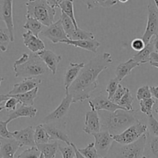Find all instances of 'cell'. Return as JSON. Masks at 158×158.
I'll return each instance as SVG.
<instances>
[{
  "instance_id": "obj_1",
  "label": "cell",
  "mask_w": 158,
  "mask_h": 158,
  "mask_svg": "<svg viewBox=\"0 0 158 158\" xmlns=\"http://www.w3.org/2000/svg\"><path fill=\"white\" fill-rule=\"evenodd\" d=\"M112 62V55L105 52L85 64L77 78L66 90V93L72 97V103L83 102L91 98L92 92L98 88V75L107 69Z\"/></svg>"
},
{
  "instance_id": "obj_2",
  "label": "cell",
  "mask_w": 158,
  "mask_h": 158,
  "mask_svg": "<svg viewBox=\"0 0 158 158\" xmlns=\"http://www.w3.org/2000/svg\"><path fill=\"white\" fill-rule=\"evenodd\" d=\"M137 110L117 109L114 112L98 111L101 123V131H108L111 135L118 134L133 124L137 123Z\"/></svg>"
},
{
  "instance_id": "obj_3",
  "label": "cell",
  "mask_w": 158,
  "mask_h": 158,
  "mask_svg": "<svg viewBox=\"0 0 158 158\" xmlns=\"http://www.w3.org/2000/svg\"><path fill=\"white\" fill-rule=\"evenodd\" d=\"M13 69L16 77H36L46 73L48 67L36 53L22 54L15 60Z\"/></svg>"
},
{
  "instance_id": "obj_4",
  "label": "cell",
  "mask_w": 158,
  "mask_h": 158,
  "mask_svg": "<svg viewBox=\"0 0 158 158\" xmlns=\"http://www.w3.org/2000/svg\"><path fill=\"white\" fill-rule=\"evenodd\" d=\"M147 141V133L135 142L121 144L113 141L106 155V158H142Z\"/></svg>"
},
{
  "instance_id": "obj_5",
  "label": "cell",
  "mask_w": 158,
  "mask_h": 158,
  "mask_svg": "<svg viewBox=\"0 0 158 158\" xmlns=\"http://www.w3.org/2000/svg\"><path fill=\"white\" fill-rule=\"evenodd\" d=\"M26 17H32L42 23L45 27L54 23L56 8L51 6L47 0H28L26 3Z\"/></svg>"
},
{
  "instance_id": "obj_6",
  "label": "cell",
  "mask_w": 158,
  "mask_h": 158,
  "mask_svg": "<svg viewBox=\"0 0 158 158\" xmlns=\"http://www.w3.org/2000/svg\"><path fill=\"white\" fill-rule=\"evenodd\" d=\"M147 132V126L138 121L126 129L122 133L112 135L113 140L121 144H130L137 140Z\"/></svg>"
},
{
  "instance_id": "obj_7",
  "label": "cell",
  "mask_w": 158,
  "mask_h": 158,
  "mask_svg": "<svg viewBox=\"0 0 158 158\" xmlns=\"http://www.w3.org/2000/svg\"><path fill=\"white\" fill-rule=\"evenodd\" d=\"M147 22L146 30L142 39L145 44H148L152 40L153 36H156L158 33V10L155 5L149 3L147 6Z\"/></svg>"
},
{
  "instance_id": "obj_8",
  "label": "cell",
  "mask_w": 158,
  "mask_h": 158,
  "mask_svg": "<svg viewBox=\"0 0 158 158\" xmlns=\"http://www.w3.org/2000/svg\"><path fill=\"white\" fill-rule=\"evenodd\" d=\"M13 0H0V19L5 23L11 42L14 41V23L13 14Z\"/></svg>"
},
{
  "instance_id": "obj_9",
  "label": "cell",
  "mask_w": 158,
  "mask_h": 158,
  "mask_svg": "<svg viewBox=\"0 0 158 158\" xmlns=\"http://www.w3.org/2000/svg\"><path fill=\"white\" fill-rule=\"evenodd\" d=\"M47 132L51 137V140H59L70 145L71 142L66 133V123H60V121L43 123Z\"/></svg>"
},
{
  "instance_id": "obj_10",
  "label": "cell",
  "mask_w": 158,
  "mask_h": 158,
  "mask_svg": "<svg viewBox=\"0 0 158 158\" xmlns=\"http://www.w3.org/2000/svg\"><path fill=\"white\" fill-rule=\"evenodd\" d=\"M40 34H41L44 37L50 40L54 44L60 43L63 40L68 39L63 28L60 19L48 27H44Z\"/></svg>"
},
{
  "instance_id": "obj_11",
  "label": "cell",
  "mask_w": 158,
  "mask_h": 158,
  "mask_svg": "<svg viewBox=\"0 0 158 158\" xmlns=\"http://www.w3.org/2000/svg\"><path fill=\"white\" fill-rule=\"evenodd\" d=\"M71 104H72V97L70 94L66 93V96L63 98L60 104L52 112L44 118L43 123L60 121V119H62L67 115Z\"/></svg>"
},
{
  "instance_id": "obj_12",
  "label": "cell",
  "mask_w": 158,
  "mask_h": 158,
  "mask_svg": "<svg viewBox=\"0 0 158 158\" xmlns=\"http://www.w3.org/2000/svg\"><path fill=\"white\" fill-rule=\"evenodd\" d=\"M89 104L90 106L91 109H95L96 111L106 110L109 111V112H114V111H116L117 109L126 110L124 108L121 107L116 103H114L113 102L111 101L108 98V95L106 96L102 93L98 94L97 96L91 98L89 101Z\"/></svg>"
},
{
  "instance_id": "obj_13",
  "label": "cell",
  "mask_w": 158,
  "mask_h": 158,
  "mask_svg": "<svg viewBox=\"0 0 158 158\" xmlns=\"http://www.w3.org/2000/svg\"><path fill=\"white\" fill-rule=\"evenodd\" d=\"M92 136L95 138V147L100 156H106L109 148L113 142L112 135L108 131H100L92 133Z\"/></svg>"
},
{
  "instance_id": "obj_14",
  "label": "cell",
  "mask_w": 158,
  "mask_h": 158,
  "mask_svg": "<svg viewBox=\"0 0 158 158\" xmlns=\"http://www.w3.org/2000/svg\"><path fill=\"white\" fill-rule=\"evenodd\" d=\"M83 131L89 135L101 131V123H100L99 115H98V112L95 109H91L90 111L86 112Z\"/></svg>"
},
{
  "instance_id": "obj_15",
  "label": "cell",
  "mask_w": 158,
  "mask_h": 158,
  "mask_svg": "<svg viewBox=\"0 0 158 158\" xmlns=\"http://www.w3.org/2000/svg\"><path fill=\"white\" fill-rule=\"evenodd\" d=\"M13 137L19 143L21 147H35L34 130L32 126H29L23 130L12 132Z\"/></svg>"
},
{
  "instance_id": "obj_16",
  "label": "cell",
  "mask_w": 158,
  "mask_h": 158,
  "mask_svg": "<svg viewBox=\"0 0 158 158\" xmlns=\"http://www.w3.org/2000/svg\"><path fill=\"white\" fill-rule=\"evenodd\" d=\"M0 157L14 158L15 154L21 145L14 138H1L0 139Z\"/></svg>"
},
{
  "instance_id": "obj_17",
  "label": "cell",
  "mask_w": 158,
  "mask_h": 158,
  "mask_svg": "<svg viewBox=\"0 0 158 158\" xmlns=\"http://www.w3.org/2000/svg\"><path fill=\"white\" fill-rule=\"evenodd\" d=\"M42 83V80L36 77H26L22 81L16 83L13 85V89L8 93V95H17V94L25 93L32 89L37 87Z\"/></svg>"
},
{
  "instance_id": "obj_18",
  "label": "cell",
  "mask_w": 158,
  "mask_h": 158,
  "mask_svg": "<svg viewBox=\"0 0 158 158\" xmlns=\"http://www.w3.org/2000/svg\"><path fill=\"white\" fill-rule=\"evenodd\" d=\"M44 63L46 64L48 68H49L53 74H55L57 71V65L62 60V57L60 55H57V54L54 53L50 50H43L36 53Z\"/></svg>"
},
{
  "instance_id": "obj_19",
  "label": "cell",
  "mask_w": 158,
  "mask_h": 158,
  "mask_svg": "<svg viewBox=\"0 0 158 158\" xmlns=\"http://www.w3.org/2000/svg\"><path fill=\"white\" fill-rule=\"evenodd\" d=\"M60 43L66 44L68 45L76 47V48H80L81 49L86 50L88 51L96 54L97 50L99 48L101 44L96 40L95 39L93 40H73L66 39L63 40Z\"/></svg>"
},
{
  "instance_id": "obj_20",
  "label": "cell",
  "mask_w": 158,
  "mask_h": 158,
  "mask_svg": "<svg viewBox=\"0 0 158 158\" xmlns=\"http://www.w3.org/2000/svg\"><path fill=\"white\" fill-rule=\"evenodd\" d=\"M23 44L32 53H38L45 49L44 42L39 38V36H35L31 32L28 31L23 34Z\"/></svg>"
},
{
  "instance_id": "obj_21",
  "label": "cell",
  "mask_w": 158,
  "mask_h": 158,
  "mask_svg": "<svg viewBox=\"0 0 158 158\" xmlns=\"http://www.w3.org/2000/svg\"><path fill=\"white\" fill-rule=\"evenodd\" d=\"M85 66L84 63H73L71 62L69 66L68 67L66 70V72L64 74V88L65 91L68 90L71 84L74 81L76 78L78 76L79 73Z\"/></svg>"
},
{
  "instance_id": "obj_22",
  "label": "cell",
  "mask_w": 158,
  "mask_h": 158,
  "mask_svg": "<svg viewBox=\"0 0 158 158\" xmlns=\"http://www.w3.org/2000/svg\"><path fill=\"white\" fill-rule=\"evenodd\" d=\"M37 113V109L33 107V106H27V105H22L19 108L12 111L8 115L9 122L16 119L21 117H28V118H34Z\"/></svg>"
},
{
  "instance_id": "obj_23",
  "label": "cell",
  "mask_w": 158,
  "mask_h": 158,
  "mask_svg": "<svg viewBox=\"0 0 158 158\" xmlns=\"http://www.w3.org/2000/svg\"><path fill=\"white\" fill-rule=\"evenodd\" d=\"M140 65V64L135 61L133 58H130L127 61L124 63H121L118 64V67L115 69V77L118 79V81H123L128 74L131 73L133 69L135 68H137Z\"/></svg>"
},
{
  "instance_id": "obj_24",
  "label": "cell",
  "mask_w": 158,
  "mask_h": 158,
  "mask_svg": "<svg viewBox=\"0 0 158 158\" xmlns=\"http://www.w3.org/2000/svg\"><path fill=\"white\" fill-rule=\"evenodd\" d=\"M143 156L146 158H158V137L147 133Z\"/></svg>"
},
{
  "instance_id": "obj_25",
  "label": "cell",
  "mask_w": 158,
  "mask_h": 158,
  "mask_svg": "<svg viewBox=\"0 0 158 158\" xmlns=\"http://www.w3.org/2000/svg\"><path fill=\"white\" fill-rule=\"evenodd\" d=\"M153 51H154V48H153V40H151L148 44L145 45L143 49L136 53L135 55L133 56L132 58L136 62L140 64L150 63V55H151V54Z\"/></svg>"
},
{
  "instance_id": "obj_26",
  "label": "cell",
  "mask_w": 158,
  "mask_h": 158,
  "mask_svg": "<svg viewBox=\"0 0 158 158\" xmlns=\"http://www.w3.org/2000/svg\"><path fill=\"white\" fill-rule=\"evenodd\" d=\"M40 153L44 155V158H55L56 153L58 150L59 143L56 140L53 143H45L36 145Z\"/></svg>"
},
{
  "instance_id": "obj_27",
  "label": "cell",
  "mask_w": 158,
  "mask_h": 158,
  "mask_svg": "<svg viewBox=\"0 0 158 158\" xmlns=\"http://www.w3.org/2000/svg\"><path fill=\"white\" fill-rule=\"evenodd\" d=\"M38 87L22 94H17V95H9L10 96H13L17 98L19 102L22 105H27V106H33L34 99L38 95Z\"/></svg>"
},
{
  "instance_id": "obj_28",
  "label": "cell",
  "mask_w": 158,
  "mask_h": 158,
  "mask_svg": "<svg viewBox=\"0 0 158 158\" xmlns=\"http://www.w3.org/2000/svg\"><path fill=\"white\" fill-rule=\"evenodd\" d=\"M45 26L37 19L32 17H27L26 23L23 25V29L31 32L35 36H39V34L41 33Z\"/></svg>"
},
{
  "instance_id": "obj_29",
  "label": "cell",
  "mask_w": 158,
  "mask_h": 158,
  "mask_svg": "<svg viewBox=\"0 0 158 158\" xmlns=\"http://www.w3.org/2000/svg\"><path fill=\"white\" fill-rule=\"evenodd\" d=\"M58 7L61 10L62 13H65L67 16L71 18L75 29H78L79 27L77 26V21H76L75 17H74V1H72V0H64L63 2L59 4Z\"/></svg>"
},
{
  "instance_id": "obj_30",
  "label": "cell",
  "mask_w": 158,
  "mask_h": 158,
  "mask_svg": "<svg viewBox=\"0 0 158 158\" xmlns=\"http://www.w3.org/2000/svg\"><path fill=\"white\" fill-rule=\"evenodd\" d=\"M88 10L96 8V7H103L109 8L116 5V0H82Z\"/></svg>"
},
{
  "instance_id": "obj_31",
  "label": "cell",
  "mask_w": 158,
  "mask_h": 158,
  "mask_svg": "<svg viewBox=\"0 0 158 158\" xmlns=\"http://www.w3.org/2000/svg\"><path fill=\"white\" fill-rule=\"evenodd\" d=\"M50 140H51V137L43 124L36 126L34 130V141L36 145L48 143Z\"/></svg>"
},
{
  "instance_id": "obj_32",
  "label": "cell",
  "mask_w": 158,
  "mask_h": 158,
  "mask_svg": "<svg viewBox=\"0 0 158 158\" xmlns=\"http://www.w3.org/2000/svg\"><path fill=\"white\" fill-rule=\"evenodd\" d=\"M68 39L77 40H93L95 35L92 32L83 30L81 29H74V31L68 36Z\"/></svg>"
},
{
  "instance_id": "obj_33",
  "label": "cell",
  "mask_w": 158,
  "mask_h": 158,
  "mask_svg": "<svg viewBox=\"0 0 158 158\" xmlns=\"http://www.w3.org/2000/svg\"><path fill=\"white\" fill-rule=\"evenodd\" d=\"M133 100H134V97L132 95L130 89L127 88L125 94H124L123 96L122 97L120 101L118 102V105L119 106H121V107L124 108L126 110L133 111L134 110V109H133Z\"/></svg>"
},
{
  "instance_id": "obj_34",
  "label": "cell",
  "mask_w": 158,
  "mask_h": 158,
  "mask_svg": "<svg viewBox=\"0 0 158 158\" xmlns=\"http://www.w3.org/2000/svg\"><path fill=\"white\" fill-rule=\"evenodd\" d=\"M78 151L83 155L85 158H100V155L97 152L95 147V143H91L88 144L87 147L82 149H77Z\"/></svg>"
},
{
  "instance_id": "obj_35",
  "label": "cell",
  "mask_w": 158,
  "mask_h": 158,
  "mask_svg": "<svg viewBox=\"0 0 158 158\" xmlns=\"http://www.w3.org/2000/svg\"><path fill=\"white\" fill-rule=\"evenodd\" d=\"M155 101L154 98H150L147 99L140 100L139 101V106H140V112L147 115V116L153 115L152 111H153V107L154 106Z\"/></svg>"
},
{
  "instance_id": "obj_36",
  "label": "cell",
  "mask_w": 158,
  "mask_h": 158,
  "mask_svg": "<svg viewBox=\"0 0 158 158\" xmlns=\"http://www.w3.org/2000/svg\"><path fill=\"white\" fill-rule=\"evenodd\" d=\"M10 43H11V39L8 30L0 29V51L6 52Z\"/></svg>"
},
{
  "instance_id": "obj_37",
  "label": "cell",
  "mask_w": 158,
  "mask_h": 158,
  "mask_svg": "<svg viewBox=\"0 0 158 158\" xmlns=\"http://www.w3.org/2000/svg\"><path fill=\"white\" fill-rule=\"evenodd\" d=\"M60 21H61V23H62V26H63L64 30L65 33H66L67 36H68H68H69V35L74 31V29H75V27H74V23H73L71 18H70L69 16H67L65 13H62V12H61V15H60Z\"/></svg>"
},
{
  "instance_id": "obj_38",
  "label": "cell",
  "mask_w": 158,
  "mask_h": 158,
  "mask_svg": "<svg viewBox=\"0 0 158 158\" xmlns=\"http://www.w3.org/2000/svg\"><path fill=\"white\" fill-rule=\"evenodd\" d=\"M73 143L70 145L62 146L59 144L58 150L60 152L63 158H75V150H74Z\"/></svg>"
},
{
  "instance_id": "obj_39",
  "label": "cell",
  "mask_w": 158,
  "mask_h": 158,
  "mask_svg": "<svg viewBox=\"0 0 158 158\" xmlns=\"http://www.w3.org/2000/svg\"><path fill=\"white\" fill-rule=\"evenodd\" d=\"M147 133L151 136L158 137V121L153 115L148 116V125H147Z\"/></svg>"
},
{
  "instance_id": "obj_40",
  "label": "cell",
  "mask_w": 158,
  "mask_h": 158,
  "mask_svg": "<svg viewBox=\"0 0 158 158\" xmlns=\"http://www.w3.org/2000/svg\"><path fill=\"white\" fill-rule=\"evenodd\" d=\"M40 156V152L35 146L23 150L20 154L16 156V158H39Z\"/></svg>"
},
{
  "instance_id": "obj_41",
  "label": "cell",
  "mask_w": 158,
  "mask_h": 158,
  "mask_svg": "<svg viewBox=\"0 0 158 158\" xmlns=\"http://www.w3.org/2000/svg\"><path fill=\"white\" fill-rule=\"evenodd\" d=\"M119 84H120V81H118L116 77H115V78L113 79H111L110 81L108 82L106 91V92H107L108 98H109V99H111L112 97L113 96V95L115 94L117 89H118V86Z\"/></svg>"
},
{
  "instance_id": "obj_42",
  "label": "cell",
  "mask_w": 158,
  "mask_h": 158,
  "mask_svg": "<svg viewBox=\"0 0 158 158\" xmlns=\"http://www.w3.org/2000/svg\"><path fill=\"white\" fill-rule=\"evenodd\" d=\"M152 98L151 92H150V86L144 85L142 87L139 88L136 92V98L137 100L140 101V100L147 99V98Z\"/></svg>"
},
{
  "instance_id": "obj_43",
  "label": "cell",
  "mask_w": 158,
  "mask_h": 158,
  "mask_svg": "<svg viewBox=\"0 0 158 158\" xmlns=\"http://www.w3.org/2000/svg\"><path fill=\"white\" fill-rule=\"evenodd\" d=\"M10 123L8 120H0V137L1 138H13V133L9 131L8 124Z\"/></svg>"
},
{
  "instance_id": "obj_44",
  "label": "cell",
  "mask_w": 158,
  "mask_h": 158,
  "mask_svg": "<svg viewBox=\"0 0 158 158\" xmlns=\"http://www.w3.org/2000/svg\"><path fill=\"white\" fill-rule=\"evenodd\" d=\"M127 87H124V86H123L122 85H118V89H117V90L115 91V94L113 95V96L112 97V98H111V101L113 102L114 103H116L117 105H118V102L120 101V99L122 98V97L123 96L124 94H125L126 91H127Z\"/></svg>"
},
{
  "instance_id": "obj_45",
  "label": "cell",
  "mask_w": 158,
  "mask_h": 158,
  "mask_svg": "<svg viewBox=\"0 0 158 158\" xmlns=\"http://www.w3.org/2000/svg\"><path fill=\"white\" fill-rule=\"evenodd\" d=\"M20 102H19V101L17 98L13 96H10V98L6 101L4 108L8 111H14L15 109H16V106Z\"/></svg>"
},
{
  "instance_id": "obj_46",
  "label": "cell",
  "mask_w": 158,
  "mask_h": 158,
  "mask_svg": "<svg viewBox=\"0 0 158 158\" xmlns=\"http://www.w3.org/2000/svg\"><path fill=\"white\" fill-rule=\"evenodd\" d=\"M145 43L143 40L142 38H135L131 43V47L135 51H140L141 50H143L145 47Z\"/></svg>"
},
{
  "instance_id": "obj_47",
  "label": "cell",
  "mask_w": 158,
  "mask_h": 158,
  "mask_svg": "<svg viewBox=\"0 0 158 158\" xmlns=\"http://www.w3.org/2000/svg\"><path fill=\"white\" fill-rule=\"evenodd\" d=\"M151 95L155 99L158 100V86H150V87Z\"/></svg>"
},
{
  "instance_id": "obj_48",
  "label": "cell",
  "mask_w": 158,
  "mask_h": 158,
  "mask_svg": "<svg viewBox=\"0 0 158 158\" xmlns=\"http://www.w3.org/2000/svg\"><path fill=\"white\" fill-rule=\"evenodd\" d=\"M153 48H154V52L158 53V33L155 36V39L153 40Z\"/></svg>"
},
{
  "instance_id": "obj_49",
  "label": "cell",
  "mask_w": 158,
  "mask_h": 158,
  "mask_svg": "<svg viewBox=\"0 0 158 158\" xmlns=\"http://www.w3.org/2000/svg\"><path fill=\"white\" fill-rule=\"evenodd\" d=\"M9 98H10V95L8 94H6V95H0V106H2V103L6 102V101Z\"/></svg>"
},
{
  "instance_id": "obj_50",
  "label": "cell",
  "mask_w": 158,
  "mask_h": 158,
  "mask_svg": "<svg viewBox=\"0 0 158 158\" xmlns=\"http://www.w3.org/2000/svg\"><path fill=\"white\" fill-rule=\"evenodd\" d=\"M150 61L158 62V53L154 52V51L152 53L151 55H150Z\"/></svg>"
},
{
  "instance_id": "obj_51",
  "label": "cell",
  "mask_w": 158,
  "mask_h": 158,
  "mask_svg": "<svg viewBox=\"0 0 158 158\" xmlns=\"http://www.w3.org/2000/svg\"><path fill=\"white\" fill-rule=\"evenodd\" d=\"M47 2H48V4H49L51 6L54 7V8L58 7V4H57V0H47Z\"/></svg>"
},
{
  "instance_id": "obj_52",
  "label": "cell",
  "mask_w": 158,
  "mask_h": 158,
  "mask_svg": "<svg viewBox=\"0 0 158 158\" xmlns=\"http://www.w3.org/2000/svg\"><path fill=\"white\" fill-rule=\"evenodd\" d=\"M150 64L151 65V66L154 67V68H158V62H153V61H150Z\"/></svg>"
},
{
  "instance_id": "obj_53",
  "label": "cell",
  "mask_w": 158,
  "mask_h": 158,
  "mask_svg": "<svg viewBox=\"0 0 158 158\" xmlns=\"http://www.w3.org/2000/svg\"><path fill=\"white\" fill-rule=\"evenodd\" d=\"M118 2H121V3H126V2H127L129 1V0H118Z\"/></svg>"
},
{
  "instance_id": "obj_54",
  "label": "cell",
  "mask_w": 158,
  "mask_h": 158,
  "mask_svg": "<svg viewBox=\"0 0 158 158\" xmlns=\"http://www.w3.org/2000/svg\"><path fill=\"white\" fill-rule=\"evenodd\" d=\"M3 80H4L3 77H2V76L0 75V85H1V84H2V81H3Z\"/></svg>"
},
{
  "instance_id": "obj_55",
  "label": "cell",
  "mask_w": 158,
  "mask_h": 158,
  "mask_svg": "<svg viewBox=\"0 0 158 158\" xmlns=\"http://www.w3.org/2000/svg\"><path fill=\"white\" fill-rule=\"evenodd\" d=\"M153 1H154L155 6H156V8H157V10H158V0H153Z\"/></svg>"
},
{
  "instance_id": "obj_56",
  "label": "cell",
  "mask_w": 158,
  "mask_h": 158,
  "mask_svg": "<svg viewBox=\"0 0 158 158\" xmlns=\"http://www.w3.org/2000/svg\"><path fill=\"white\" fill-rule=\"evenodd\" d=\"M63 1H64V0H57V4H58V5H59V4H60L61 2H63ZM72 1H74V0H72Z\"/></svg>"
},
{
  "instance_id": "obj_57",
  "label": "cell",
  "mask_w": 158,
  "mask_h": 158,
  "mask_svg": "<svg viewBox=\"0 0 158 158\" xmlns=\"http://www.w3.org/2000/svg\"><path fill=\"white\" fill-rule=\"evenodd\" d=\"M3 109H5V108H4V106H0V112H2Z\"/></svg>"
},
{
  "instance_id": "obj_58",
  "label": "cell",
  "mask_w": 158,
  "mask_h": 158,
  "mask_svg": "<svg viewBox=\"0 0 158 158\" xmlns=\"http://www.w3.org/2000/svg\"><path fill=\"white\" fill-rule=\"evenodd\" d=\"M39 158H44V155L42 153H40V156Z\"/></svg>"
},
{
  "instance_id": "obj_59",
  "label": "cell",
  "mask_w": 158,
  "mask_h": 158,
  "mask_svg": "<svg viewBox=\"0 0 158 158\" xmlns=\"http://www.w3.org/2000/svg\"><path fill=\"white\" fill-rule=\"evenodd\" d=\"M155 112H156V114H157V115H158V106H157V107H156V109H155Z\"/></svg>"
},
{
  "instance_id": "obj_60",
  "label": "cell",
  "mask_w": 158,
  "mask_h": 158,
  "mask_svg": "<svg viewBox=\"0 0 158 158\" xmlns=\"http://www.w3.org/2000/svg\"><path fill=\"white\" fill-rule=\"evenodd\" d=\"M100 158H106V156H103V157H100Z\"/></svg>"
},
{
  "instance_id": "obj_61",
  "label": "cell",
  "mask_w": 158,
  "mask_h": 158,
  "mask_svg": "<svg viewBox=\"0 0 158 158\" xmlns=\"http://www.w3.org/2000/svg\"><path fill=\"white\" fill-rule=\"evenodd\" d=\"M142 158H146V156H143Z\"/></svg>"
},
{
  "instance_id": "obj_62",
  "label": "cell",
  "mask_w": 158,
  "mask_h": 158,
  "mask_svg": "<svg viewBox=\"0 0 158 158\" xmlns=\"http://www.w3.org/2000/svg\"><path fill=\"white\" fill-rule=\"evenodd\" d=\"M0 147H1V143H0Z\"/></svg>"
},
{
  "instance_id": "obj_63",
  "label": "cell",
  "mask_w": 158,
  "mask_h": 158,
  "mask_svg": "<svg viewBox=\"0 0 158 158\" xmlns=\"http://www.w3.org/2000/svg\"><path fill=\"white\" fill-rule=\"evenodd\" d=\"M0 139H1V137H0Z\"/></svg>"
}]
</instances>
